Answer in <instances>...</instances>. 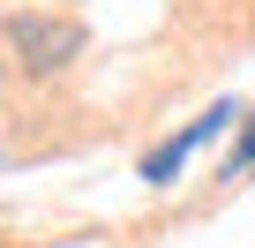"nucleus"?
<instances>
[{
    "mask_svg": "<svg viewBox=\"0 0 255 248\" xmlns=\"http://www.w3.org/2000/svg\"><path fill=\"white\" fill-rule=\"evenodd\" d=\"M0 38H8V53L30 75H53V68H68L83 53V23H68V15H8Z\"/></svg>",
    "mask_w": 255,
    "mask_h": 248,
    "instance_id": "nucleus-1",
    "label": "nucleus"
},
{
    "mask_svg": "<svg viewBox=\"0 0 255 248\" xmlns=\"http://www.w3.org/2000/svg\"><path fill=\"white\" fill-rule=\"evenodd\" d=\"M225 120H233V105H210L203 120H188V128H180L173 143H158V151L143 158V181H150V188H173V173H180V166H188V158H195V151H203V143L225 128Z\"/></svg>",
    "mask_w": 255,
    "mask_h": 248,
    "instance_id": "nucleus-2",
    "label": "nucleus"
},
{
    "mask_svg": "<svg viewBox=\"0 0 255 248\" xmlns=\"http://www.w3.org/2000/svg\"><path fill=\"white\" fill-rule=\"evenodd\" d=\"M240 173H255V113H248V136H240V151L225 158V181H240Z\"/></svg>",
    "mask_w": 255,
    "mask_h": 248,
    "instance_id": "nucleus-3",
    "label": "nucleus"
}]
</instances>
